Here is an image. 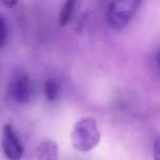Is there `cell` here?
Returning a JSON list of instances; mask_svg holds the SVG:
<instances>
[{"mask_svg":"<svg viewBox=\"0 0 160 160\" xmlns=\"http://www.w3.org/2000/svg\"><path fill=\"white\" fill-rule=\"evenodd\" d=\"M156 62H157V65L160 71V50L158 51L156 56Z\"/></svg>","mask_w":160,"mask_h":160,"instance_id":"obj_11","label":"cell"},{"mask_svg":"<svg viewBox=\"0 0 160 160\" xmlns=\"http://www.w3.org/2000/svg\"><path fill=\"white\" fill-rule=\"evenodd\" d=\"M76 1L74 0L66 1L60 11L59 16V24L61 26H66L71 19Z\"/></svg>","mask_w":160,"mask_h":160,"instance_id":"obj_6","label":"cell"},{"mask_svg":"<svg viewBox=\"0 0 160 160\" xmlns=\"http://www.w3.org/2000/svg\"><path fill=\"white\" fill-rule=\"evenodd\" d=\"M36 154L39 160H57L58 158V144L51 139H44L37 146Z\"/></svg>","mask_w":160,"mask_h":160,"instance_id":"obj_5","label":"cell"},{"mask_svg":"<svg viewBox=\"0 0 160 160\" xmlns=\"http://www.w3.org/2000/svg\"><path fill=\"white\" fill-rule=\"evenodd\" d=\"M141 1L138 0H116L108 8L106 17L109 26L115 29L126 26L138 12Z\"/></svg>","mask_w":160,"mask_h":160,"instance_id":"obj_2","label":"cell"},{"mask_svg":"<svg viewBox=\"0 0 160 160\" xmlns=\"http://www.w3.org/2000/svg\"><path fill=\"white\" fill-rule=\"evenodd\" d=\"M8 35V29L6 22L0 17V49L5 44Z\"/></svg>","mask_w":160,"mask_h":160,"instance_id":"obj_8","label":"cell"},{"mask_svg":"<svg viewBox=\"0 0 160 160\" xmlns=\"http://www.w3.org/2000/svg\"><path fill=\"white\" fill-rule=\"evenodd\" d=\"M154 160H160V135L157 138L154 148Z\"/></svg>","mask_w":160,"mask_h":160,"instance_id":"obj_9","label":"cell"},{"mask_svg":"<svg viewBox=\"0 0 160 160\" xmlns=\"http://www.w3.org/2000/svg\"><path fill=\"white\" fill-rule=\"evenodd\" d=\"M31 81L28 74L21 75L14 82L12 94L15 101L19 104L27 102L31 96Z\"/></svg>","mask_w":160,"mask_h":160,"instance_id":"obj_4","label":"cell"},{"mask_svg":"<svg viewBox=\"0 0 160 160\" xmlns=\"http://www.w3.org/2000/svg\"><path fill=\"white\" fill-rule=\"evenodd\" d=\"M100 134L96 121L92 118H84L74 126L71 139L73 146L81 152H87L99 142Z\"/></svg>","mask_w":160,"mask_h":160,"instance_id":"obj_1","label":"cell"},{"mask_svg":"<svg viewBox=\"0 0 160 160\" xmlns=\"http://www.w3.org/2000/svg\"><path fill=\"white\" fill-rule=\"evenodd\" d=\"M44 92L48 101H54L57 99L59 92V86L57 81L54 79L46 80L44 84Z\"/></svg>","mask_w":160,"mask_h":160,"instance_id":"obj_7","label":"cell"},{"mask_svg":"<svg viewBox=\"0 0 160 160\" xmlns=\"http://www.w3.org/2000/svg\"><path fill=\"white\" fill-rule=\"evenodd\" d=\"M1 144L5 156L9 160H20L22 157V145L10 124L3 126Z\"/></svg>","mask_w":160,"mask_h":160,"instance_id":"obj_3","label":"cell"},{"mask_svg":"<svg viewBox=\"0 0 160 160\" xmlns=\"http://www.w3.org/2000/svg\"><path fill=\"white\" fill-rule=\"evenodd\" d=\"M0 2L2 6L6 8H12L18 2L17 1H1Z\"/></svg>","mask_w":160,"mask_h":160,"instance_id":"obj_10","label":"cell"}]
</instances>
